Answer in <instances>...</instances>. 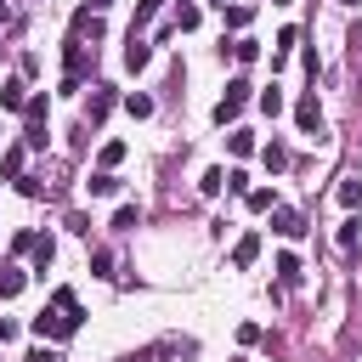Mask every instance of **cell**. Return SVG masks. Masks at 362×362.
Wrapping results in <instances>:
<instances>
[{"mask_svg":"<svg viewBox=\"0 0 362 362\" xmlns=\"http://www.w3.org/2000/svg\"><path fill=\"white\" fill-rule=\"evenodd\" d=\"M79 317H85V311H79V294H74V288H57L51 305H45L28 328H34V339H74V334H79Z\"/></svg>","mask_w":362,"mask_h":362,"instance_id":"obj_1","label":"cell"},{"mask_svg":"<svg viewBox=\"0 0 362 362\" xmlns=\"http://www.w3.org/2000/svg\"><path fill=\"white\" fill-rule=\"evenodd\" d=\"M187 356H192V339L170 334V339H158V345H147V351H136V356H124V362H187Z\"/></svg>","mask_w":362,"mask_h":362,"instance_id":"obj_2","label":"cell"},{"mask_svg":"<svg viewBox=\"0 0 362 362\" xmlns=\"http://www.w3.org/2000/svg\"><path fill=\"white\" fill-rule=\"evenodd\" d=\"M96 62V45H85V40H68V79H62V90H79V79H85V68Z\"/></svg>","mask_w":362,"mask_h":362,"instance_id":"obj_3","label":"cell"},{"mask_svg":"<svg viewBox=\"0 0 362 362\" xmlns=\"http://www.w3.org/2000/svg\"><path fill=\"white\" fill-rule=\"evenodd\" d=\"M249 90H255L249 79H232V85H226V96L215 102V124H232V119L243 113V102H249Z\"/></svg>","mask_w":362,"mask_h":362,"instance_id":"obj_4","label":"cell"},{"mask_svg":"<svg viewBox=\"0 0 362 362\" xmlns=\"http://www.w3.org/2000/svg\"><path fill=\"white\" fill-rule=\"evenodd\" d=\"M294 124H300L305 136H317V130H322V107H317V90H305V96L294 102Z\"/></svg>","mask_w":362,"mask_h":362,"instance_id":"obj_5","label":"cell"},{"mask_svg":"<svg viewBox=\"0 0 362 362\" xmlns=\"http://www.w3.org/2000/svg\"><path fill=\"white\" fill-rule=\"evenodd\" d=\"M113 102H119V96H113V85H96V90H90V102H85V124H102V119L113 113Z\"/></svg>","mask_w":362,"mask_h":362,"instance_id":"obj_6","label":"cell"},{"mask_svg":"<svg viewBox=\"0 0 362 362\" xmlns=\"http://www.w3.org/2000/svg\"><path fill=\"white\" fill-rule=\"evenodd\" d=\"M272 232H283V238H300V232H305V221H300L294 209H283V204H272Z\"/></svg>","mask_w":362,"mask_h":362,"instance_id":"obj_7","label":"cell"},{"mask_svg":"<svg viewBox=\"0 0 362 362\" xmlns=\"http://www.w3.org/2000/svg\"><path fill=\"white\" fill-rule=\"evenodd\" d=\"M23 158H28V141L6 147V158H0V175H6V181H17V175H23Z\"/></svg>","mask_w":362,"mask_h":362,"instance_id":"obj_8","label":"cell"},{"mask_svg":"<svg viewBox=\"0 0 362 362\" xmlns=\"http://www.w3.org/2000/svg\"><path fill=\"white\" fill-rule=\"evenodd\" d=\"M255 255H260V232H243L232 249V266H255Z\"/></svg>","mask_w":362,"mask_h":362,"instance_id":"obj_9","label":"cell"},{"mask_svg":"<svg viewBox=\"0 0 362 362\" xmlns=\"http://www.w3.org/2000/svg\"><path fill=\"white\" fill-rule=\"evenodd\" d=\"M23 283H28V272H17V266H0V300H17V294H23Z\"/></svg>","mask_w":362,"mask_h":362,"instance_id":"obj_10","label":"cell"},{"mask_svg":"<svg viewBox=\"0 0 362 362\" xmlns=\"http://www.w3.org/2000/svg\"><path fill=\"white\" fill-rule=\"evenodd\" d=\"M124 62H130V68H147V62H153V51H147V40H141L136 28H130V45H124Z\"/></svg>","mask_w":362,"mask_h":362,"instance_id":"obj_11","label":"cell"},{"mask_svg":"<svg viewBox=\"0 0 362 362\" xmlns=\"http://www.w3.org/2000/svg\"><path fill=\"white\" fill-rule=\"evenodd\" d=\"M28 255H34V272L45 277V266L57 260V243H51V238H34V249H28Z\"/></svg>","mask_w":362,"mask_h":362,"instance_id":"obj_12","label":"cell"},{"mask_svg":"<svg viewBox=\"0 0 362 362\" xmlns=\"http://www.w3.org/2000/svg\"><path fill=\"white\" fill-rule=\"evenodd\" d=\"M221 11H226V28H249V23H255V6H249V0H243V6H221Z\"/></svg>","mask_w":362,"mask_h":362,"instance_id":"obj_13","label":"cell"},{"mask_svg":"<svg viewBox=\"0 0 362 362\" xmlns=\"http://www.w3.org/2000/svg\"><path fill=\"white\" fill-rule=\"evenodd\" d=\"M23 102H28L23 79H6V85H0V107H23Z\"/></svg>","mask_w":362,"mask_h":362,"instance_id":"obj_14","label":"cell"},{"mask_svg":"<svg viewBox=\"0 0 362 362\" xmlns=\"http://www.w3.org/2000/svg\"><path fill=\"white\" fill-rule=\"evenodd\" d=\"M90 192H96V198H113V192H119V175H113V170H96V175H90Z\"/></svg>","mask_w":362,"mask_h":362,"instance_id":"obj_15","label":"cell"},{"mask_svg":"<svg viewBox=\"0 0 362 362\" xmlns=\"http://www.w3.org/2000/svg\"><path fill=\"white\" fill-rule=\"evenodd\" d=\"M356 243H362V221L351 215V221L339 226V249H345V255H356Z\"/></svg>","mask_w":362,"mask_h":362,"instance_id":"obj_16","label":"cell"},{"mask_svg":"<svg viewBox=\"0 0 362 362\" xmlns=\"http://www.w3.org/2000/svg\"><path fill=\"white\" fill-rule=\"evenodd\" d=\"M260 113H272V119L283 113V90H277V85H266V90H260Z\"/></svg>","mask_w":362,"mask_h":362,"instance_id":"obj_17","label":"cell"},{"mask_svg":"<svg viewBox=\"0 0 362 362\" xmlns=\"http://www.w3.org/2000/svg\"><path fill=\"white\" fill-rule=\"evenodd\" d=\"M226 147H232L238 158H249V153H255V136H249V130H232V136H226Z\"/></svg>","mask_w":362,"mask_h":362,"instance_id":"obj_18","label":"cell"},{"mask_svg":"<svg viewBox=\"0 0 362 362\" xmlns=\"http://www.w3.org/2000/svg\"><path fill=\"white\" fill-rule=\"evenodd\" d=\"M260 158H266V170H283V164H288V147L272 141V147H260Z\"/></svg>","mask_w":362,"mask_h":362,"instance_id":"obj_19","label":"cell"},{"mask_svg":"<svg viewBox=\"0 0 362 362\" xmlns=\"http://www.w3.org/2000/svg\"><path fill=\"white\" fill-rule=\"evenodd\" d=\"M221 187H226V170H204V181H198V192H204V198H215Z\"/></svg>","mask_w":362,"mask_h":362,"instance_id":"obj_20","label":"cell"},{"mask_svg":"<svg viewBox=\"0 0 362 362\" xmlns=\"http://www.w3.org/2000/svg\"><path fill=\"white\" fill-rule=\"evenodd\" d=\"M243 198H249V209H272V204H277V192H272V187H249Z\"/></svg>","mask_w":362,"mask_h":362,"instance_id":"obj_21","label":"cell"},{"mask_svg":"<svg viewBox=\"0 0 362 362\" xmlns=\"http://www.w3.org/2000/svg\"><path fill=\"white\" fill-rule=\"evenodd\" d=\"M339 204L356 209V204H362V181H339Z\"/></svg>","mask_w":362,"mask_h":362,"instance_id":"obj_22","label":"cell"},{"mask_svg":"<svg viewBox=\"0 0 362 362\" xmlns=\"http://www.w3.org/2000/svg\"><path fill=\"white\" fill-rule=\"evenodd\" d=\"M277 277H283V283H300V260H294V255H277Z\"/></svg>","mask_w":362,"mask_h":362,"instance_id":"obj_23","label":"cell"},{"mask_svg":"<svg viewBox=\"0 0 362 362\" xmlns=\"http://www.w3.org/2000/svg\"><path fill=\"white\" fill-rule=\"evenodd\" d=\"M232 57H238V62H255L260 45H255V40H232Z\"/></svg>","mask_w":362,"mask_h":362,"instance_id":"obj_24","label":"cell"},{"mask_svg":"<svg viewBox=\"0 0 362 362\" xmlns=\"http://www.w3.org/2000/svg\"><path fill=\"white\" fill-rule=\"evenodd\" d=\"M124 107H130L136 119H147V113H153V96H141V90H136V96H124Z\"/></svg>","mask_w":362,"mask_h":362,"instance_id":"obj_25","label":"cell"},{"mask_svg":"<svg viewBox=\"0 0 362 362\" xmlns=\"http://www.w3.org/2000/svg\"><path fill=\"white\" fill-rule=\"evenodd\" d=\"M124 158V141H102V170H113Z\"/></svg>","mask_w":362,"mask_h":362,"instance_id":"obj_26","label":"cell"},{"mask_svg":"<svg viewBox=\"0 0 362 362\" xmlns=\"http://www.w3.org/2000/svg\"><path fill=\"white\" fill-rule=\"evenodd\" d=\"M136 226V204H119V215H113V232H130Z\"/></svg>","mask_w":362,"mask_h":362,"instance_id":"obj_27","label":"cell"},{"mask_svg":"<svg viewBox=\"0 0 362 362\" xmlns=\"http://www.w3.org/2000/svg\"><path fill=\"white\" fill-rule=\"evenodd\" d=\"M90 272H96V277H113V255L96 249V255H90Z\"/></svg>","mask_w":362,"mask_h":362,"instance_id":"obj_28","label":"cell"},{"mask_svg":"<svg viewBox=\"0 0 362 362\" xmlns=\"http://www.w3.org/2000/svg\"><path fill=\"white\" fill-rule=\"evenodd\" d=\"M158 6H164V0H136V23H130V28H141L147 17H158Z\"/></svg>","mask_w":362,"mask_h":362,"instance_id":"obj_29","label":"cell"},{"mask_svg":"<svg viewBox=\"0 0 362 362\" xmlns=\"http://www.w3.org/2000/svg\"><path fill=\"white\" fill-rule=\"evenodd\" d=\"M175 28H198V6H181L175 11Z\"/></svg>","mask_w":362,"mask_h":362,"instance_id":"obj_30","label":"cell"},{"mask_svg":"<svg viewBox=\"0 0 362 362\" xmlns=\"http://www.w3.org/2000/svg\"><path fill=\"white\" fill-rule=\"evenodd\" d=\"M34 238H40V232H17V238H11V255H28V249H34Z\"/></svg>","mask_w":362,"mask_h":362,"instance_id":"obj_31","label":"cell"},{"mask_svg":"<svg viewBox=\"0 0 362 362\" xmlns=\"http://www.w3.org/2000/svg\"><path fill=\"white\" fill-rule=\"evenodd\" d=\"M6 339H17V322H11V317H0V345H6Z\"/></svg>","mask_w":362,"mask_h":362,"instance_id":"obj_32","label":"cell"},{"mask_svg":"<svg viewBox=\"0 0 362 362\" xmlns=\"http://www.w3.org/2000/svg\"><path fill=\"white\" fill-rule=\"evenodd\" d=\"M28 362H62V356H57V351H45V345H40V351H34V356H28Z\"/></svg>","mask_w":362,"mask_h":362,"instance_id":"obj_33","label":"cell"},{"mask_svg":"<svg viewBox=\"0 0 362 362\" xmlns=\"http://www.w3.org/2000/svg\"><path fill=\"white\" fill-rule=\"evenodd\" d=\"M90 6H96V11H107V6H113V0H90Z\"/></svg>","mask_w":362,"mask_h":362,"instance_id":"obj_34","label":"cell"},{"mask_svg":"<svg viewBox=\"0 0 362 362\" xmlns=\"http://www.w3.org/2000/svg\"><path fill=\"white\" fill-rule=\"evenodd\" d=\"M6 17H11V11H6V0H0V23H6Z\"/></svg>","mask_w":362,"mask_h":362,"instance_id":"obj_35","label":"cell"},{"mask_svg":"<svg viewBox=\"0 0 362 362\" xmlns=\"http://www.w3.org/2000/svg\"><path fill=\"white\" fill-rule=\"evenodd\" d=\"M339 6H362V0H339Z\"/></svg>","mask_w":362,"mask_h":362,"instance_id":"obj_36","label":"cell"}]
</instances>
